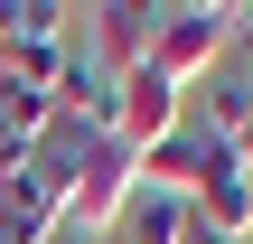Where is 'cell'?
<instances>
[{"mask_svg":"<svg viewBox=\"0 0 253 244\" xmlns=\"http://www.w3.org/2000/svg\"><path fill=\"white\" fill-rule=\"evenodd\" d=\"M131 197H141V160L103 132V141H84L75 150V188H66V226H84V235L113 244V226L131 216Z\"/></svg>","mask_w":253,"mask_h":244,"instance_id":"2","label":"cell"},{"mask_svg":"<svg viewBox=\"0 0 253 244\" xmlns=\"http://www.w3.org/2000/svg\"><path fill=\"white\" fill-rule=\"evenodd\" d=\"M188 207H197V226H207L216 244H253V169L225 150V141H216V160H207V179H197Z\"/></svg>","mask_w":253,"mask_h":244,"instance_id":"4","label":"cell"},{"mask_svg":"<svg viewBox=\"0 0 253 244\" xmlns=\"http://www.w3.org/2000/svg\"><path fill=\"white\" fill-rule=\"evenodd\" d=\"M197 235V207L188 197H169V188H141L131 197V216L113 226V244H188Z\"/></svg>","mask_w":253,"mask_h":244,"instance_id":"7","label":"cell"},{"mask_svg":"<svg viewBox=\"0 0 253 244\" xmlns=\"http://www.w3.org/2000/svg\"><path fill=\"white\" fill-rule=\"evenodd\" d=\"M225 47H235V9H216V0H178L150 19V75H169L178 94L207 85L225 66Z\"/></svg>","mask_w":253,"mask_h":244,"instance_id":"1","label":"cell"},{"mask_svg":"<svg viewBox=\"0 0 253 244\" xmlns=\"http://www.w3.org/2000/svg\"><path fill=\"white\" fill-rule=\"evenodd\" d=\"M188 122V94L169 85V75H150V66H131L122 85H113V141L141 160V150H160L169 132Z\"/></svg>","mask_w":253,"mask_h":244,"instance_id":"3","label":"cell"},{"mask_svg":"<svg viewBox=\"0 0 253 244\" xmlns=\"http://www.w3.org/2000/svg\"><path fill=\"white\" fill-rule=\"evenodd\" d=\"M84 19H94V28H84V38H94V66H103L113 85H122L131 66H150V19H160V9H141V0H103V9H84Z\"/></svg>","mask_w":253,"mask_h":244,"instance_id":"5","label":"cell"},{"mask_svg":"<svg viewBox=\"0 0 253 244\" xmlns=\"http://www.w3.org/2000/svg\"><path fill=\"white\" fill-rule=\"evenodd\" d=\"M47 244H103V235H84V226H56V235H47Z\"/></svg>","mask_w":253,"mask_h":244,"instance_id":"9","label":"cell"},{"mask_svg":"<svg viewBox=\"0 0 253 244\" xmlns=\"http://www.w3.org/2000/svg\"><path fill=\"white\" fill-rule=\"evenodd\" d=\"M207 160H216V132H207V122H178V132H169L160 150H141V188H169V197H197Z\"/></svg>","mask_w":253,"mask_h":244,"instance_id":"6","label":"cell"},{"mask_svg":"<svg viewBox=\"0 0 253 244\" xmlns=\"http://www.w3.org/2000/svg\"><path fill=\"white\" fill-rule=\"evenodd\" d=\"M216 141H225V150H235V160H244V169H253V103H244V113H235V122H225V132H216Z\"/></svg>","mask_w":253,"mask_h":244,"instance_id":"8","label":"cell"}]
</instances>
